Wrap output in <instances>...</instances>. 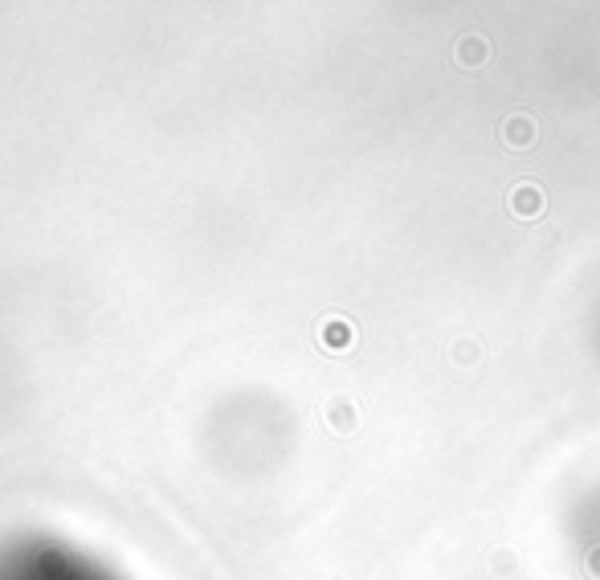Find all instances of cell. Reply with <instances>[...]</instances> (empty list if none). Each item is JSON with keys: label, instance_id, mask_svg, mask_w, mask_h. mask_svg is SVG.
Listing matches in <instances>:
<instances>
[{"label": "cell", "instance_id": "cell-1", "mask_svg": "<svg viewBox=\"0 0 600 580\" xmlns=\"http://www.w3.org/2000/svg\"><path fill=\"white\" fill-rule=\"evenodd\" d=\"M0 580H119L90 552L54 535H13L0 543Z\"/></svg>", "mask_w": 600, "mask_h": 580}]
</instances>
